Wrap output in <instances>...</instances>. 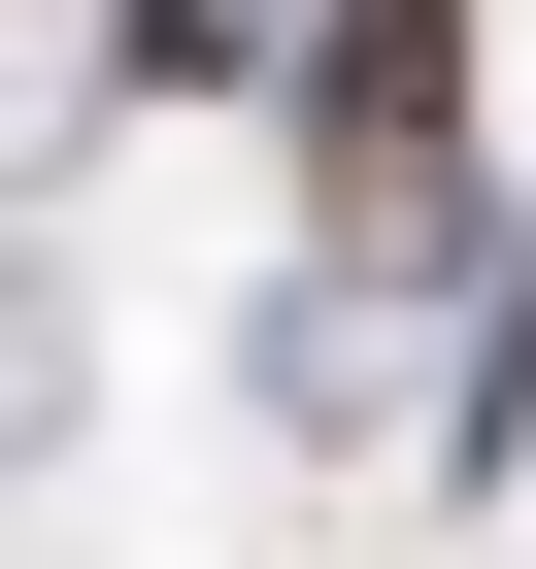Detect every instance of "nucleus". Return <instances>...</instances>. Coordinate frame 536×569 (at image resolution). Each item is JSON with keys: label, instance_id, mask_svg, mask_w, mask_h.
Segmentation results:
<instances>
[{"label": "nucleus", "instance_id": "1", "mask_svg": "<svg viewBox=\"0 0 536 569\" xmlns=\"http://www.w3.org/2000/svg\"><path fill=\"white\" fill-rule=\"evenodd\" d=\"M436 101H469V0H336V68H302V168H336V234H369V268L436 234Z\"/></svg>", "mask_w": 536, "mask_h": 569}]
</instances>
